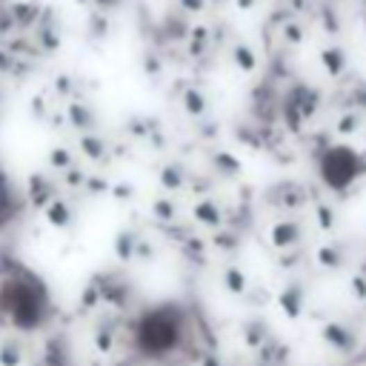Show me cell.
I'll use <instances>...</instances> for the list:
<instances>
[{
  "label": "cell",
  "instance_id": "1",
  "mask_svg": "<svg viewBox=\"0 0 366 366\" xmlns=\"http://www.w3.org/2000/svg\"><path fill=\"white\" fill-rule=\"evenodd\" d=\"M363 163L352 149H332L326 160L321 163V175L326 178L329 186L335 189H347L358 175H363Z\"/></svg>",
  "mask_w": 366,
  "mask_h": 366
},
{
  "label": "cell",
  "instance_id": "5",
  "mask_svg": "<svg viewBox=\"0 0 366 366\" xmlns=\"http://www.w3.org/2000/svg\"><path fill=\"white\" fill-rule=\"evenodd\" d=\"M326 340L335 347V349H340V352H347L352 344H355V335L349 332V329H340V326H329L326 329Z\"/></svg>",
  "mask_w": 366,
  "mask_h": 366
},
{
  "label": "cell",
  "instance_id": "6",
  "mask_svg": "<svg viewBox=\"0 0 366 366\" xmlns=\"http://www.w3.org/2000/svg\"><path fill=\"white\" fill-rule=\"evenodd\" d=\"M226 286L232 292H243V289H247V278H243V272L238 269V266H232V269L226 272Z\"/></svg>",
  "mask_w": 366,
  "mask_h": 366
},
{
  "label": "cell",
  "instance_id": "3",
  "mask_svg": "<svg viewBox=\"0 0 366 366\" xmlns=\"http://www.w3.org/2000/svg\"><path fill=\"white\" fill-rule=\"evenodd\" d=\"M46 215H49V224L58 226V229H66L72 221H75V212H72V206L66 201H60V198H55L52 203H49Z\"/></svg>",
  "mask_w": 366,
  "mask_h": 366
},
{
  "label": "cell",
  "instance_id": "4",
  "mask_svg": "<svg viewBox=\"0 0 366 366\" xmlns=\"http://www.w3.org/2000/svg\"><path fill=\"white\" fill-rule=\"evenodd\" d=\"M272 238H275L278 247H289V243H298V240H301V232H298V226L292 224V221H289V224H286V221H281V224L275 226Z\"/></svg>",
  "mask_w": 366,
  "mask_h": 366
},
{
  "label": "cell",
  "instance_id": "2",
  "mask_svg": "<svg viewBox=\"0 0 366 366\" xmlns=\"http://www.w3.org/2000/svg\"><path fill=\"white\" fill-rule=\"evenodd\" d=\"M178 332H181V324L175 321V315L160 312V315H152V318H146V324H143V329H140V338H143V347H146V349H152V352H166L169 347H175Z\"/></svg>",
  "mask_w": 366,
  "mask_h": 366
}]
</instances>
